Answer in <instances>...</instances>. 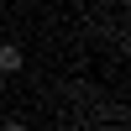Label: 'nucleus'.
Segmentation results:
<instances>
[{"instance_id": "f03ea898", "label": "nucleus", "mask_w": 131, "mask_h": 131, "mask_svg": "<svg viewBox=\"0 0 131 131\" xmlns=\"http://www.w3.org/2000/svg\"><path fill=\"white\" fill-rule=\"evenodd\" d=\"M0 131H26V126H21V121H5V126H0Z\"/></svg>"}, {"instance_id": "7ed1b4c3", "label": "nucleus", "mask_w": 131, "mask_h": 131, "mask_svg": "<svg viewBox=\"0 0 131 131\" xmlns=\"http://www.w3.org/2000/svg\"><path fill=\"white\" fill-rule=\"evenodd\" d=\"M0 5H5V0H0Z\"/></svg>"}, {"instance_id": "f257e3e1", "label": "nucleus", "mask_w": 131, "mask_h": 131, "mask_svg": "<svg viewBox=\"0 0 131 131\" xmlns=\"http://www.w3.org/2000/svg\"><path fill=\"white\" fill-rule=\"evenodd\" d=\"M21 68V47L16 42H0V73H16Z\"/></svg>"}]
</instances>
